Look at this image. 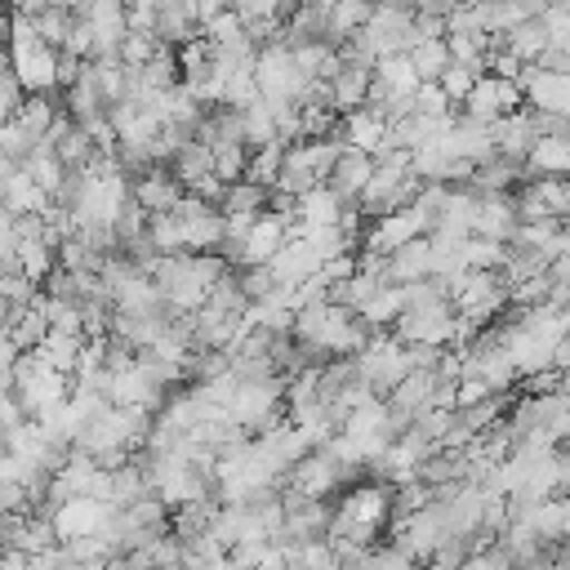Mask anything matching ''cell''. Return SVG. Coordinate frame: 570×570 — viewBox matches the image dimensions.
<instances>
[{
    "mask_svg": "<svg viewBox=\"0 0 570 570\" xmlns=\"http://www.w3.org/2000/svg\"><path fill=\"white\" fill-rule=\"evenodd\" d=\"M223 267H227V258L218 249H174L151 263V281L178 312H196L209 298Z\"/></svg>",
    "mask_w": 570,
    "mask_h": 570,
    "instance_id": "1",
    "label": "cell"
},
{
    "mask_svg": "<svg viewBox=\"0 0 570 570\" xmlns=\"http://www.w3.org/2000/svg\"><path fill=\"white\" fill-rule=\"evenodd\" d=\"M356 365H361V374L370 379V387H374L379 396H387V392L410 374V347H405V338H396L392 330H383L379 338H370V343L356 352Z\"/></svg>",
    "mask_w": 570,
    "mask_h": 570,
    "instance_id": "2",
    "label": "cell"
},
{
    "mask_svg": "<svg viewBox=\"0 0 570 570\" xmlns=\"http://www.w3.org/2000/svg\"><path fill=\"white\" fill-rule=\"evenodd\" d=\"M517 107H525L521 80L494 76V71H481L476 85H472L468 98H463V111H468V116H481V120H499V116H508V111H517Z\"/></svg>",
    "mask_w": 570,
    "mask_h": 570,
    "instance_id": "3",
    "label": "cell"
},
{
    "mask_svg": "<svg viewBox=\"0 0 570 570\" xmlns=\"http://www.w3.org/2000/svg\"><path fill=\"white\" fill-rule=\"evenodd\" d=\"M107 517H111V503H107V499L71 494V499H62V503L53 508V530H58V539H62V543H71V539L98 534Z\"/></svg>",
    "mask_w": 570,
    "mask_h": 570,
    "instance_id": "4",
    "label": "cell"
},
{
    "mask_svg": "<svg viewBox=\"0 0 570 570\" xmlns=\"http://www.w3.org/2000/svg\"><path fill=\"white\" fill-rule=\"evenodd\" d=\"M183 196H187V187H183V178L174 174V165H151V169H142V174L134 178V200H138L147 214H165V209H174Z\"/></svg>",
    "mask_w": 570,
    "mask_h": 570,
    "instance_id": "5",
    "label": "cell"
},
{
    "mask_svg": "<svg viewBox=\"0 0 570 570\" xmlns=\"http://www.w3.org/2000/svg\"><path fill=\"white\" fill-rule=\"evenodd\" d=\"M370 85H374V62L343 58L338 71L330 76V102H334V111H356V107H365Z\"/></svg>",
    "mask_w": 570,
    "mask_h": 570,
    "instance_id": "6",
    "label": "cell"
},
{
    "mask_svg": "<svg viewBox=\"0 0 570 570\" xmlns=\"http://www.w3.org/2000/svg\"><path fill=\"white\" fill-rule=\"evenodd\" d=\"M410 236H423V223H419L414 205H405V209H392V214L374 218V223H370V232L361 236V245H365V249H374V254H392V249H401Z\"/></svg>",
    "mask_w": 570,
    "mask_h": 570,
    "instance_id": "7",
    "label": "cell"
},
{
    "mask_svg": "<svg viewBox=\"0 0 570 570\" xmlns=\"http://www.w3.org/2000/svg\"><path fill=\"white\" fill-rule=\"evenodd\" d=\"M151 36L160 45H187L200 36V18L187 0H156V13H151Z\"/></svg>",
    "mask_w": 570,
    "mask_h": 570,
    "instance_id": "8",
    "label": "cell"
},
{
    "mask_svg": "<svg viewBox=\"0 0 570 570\" xmlns=\"http://www.w3.org/2000/svg\"><path fill=\"white\" fill-rule=\"evenodd\" d=\"M370 178H374V156L347 142V147L338 151V160H334V169H330L325 183H330L343 200H361V191L370 187Z\"/></svg>",
    "mask_w": 570,
    "mask_h": 570,
    "instance_id": "9",
    "label": "cell"
},
{
    "mask_svg": "<svg viewBox=\"0 0 570 570\" xmlns=\"http://www.w3.org/2000/svg\"><path fill=\"white\" fill-rule=\"evenodd\" d=\"M343 138L370 156H379L387 147V116L379 107H356V111H343Z\"/></svg>",
    "mask_w": 570,
    "mask_h": 570,
    "instance_id": "10",
    "label": "cell"
},
{
    "mask_svg": "<svg viewBox=\"0 0 570 570\" xmlns=\"http://www.w3.org/2000/svg\"><path fill=\"white\" fill-rule=\"evenodd\" d=\"M343 196L330 187V183H316V187H307L298 200H294V214H298V232L303 227H325V223H338V214H343Z\"/></svg>",
    "mask_w": 570,
    "mask_h": 570,
    "instance_id": "11",
    "label": "cell"
},
{
    "mask_svg": "<svg viewBox=\"0 0 570 570\" xmlns=\"http://www.w3.org/2000/svg\"><path fill=\"white\" fill-rule=\"evenodd\" d=\"M525 174H561V178H570V134H539L530 156H525Z\"/></svg>",
    "mask_w": 570,
    "mask_h": 570,
    "instance_id": "12",
    "label": "cell"
},
{
    "mask_svg": "<svg viewBox=\"0 0 570 570\" xmlns=\"http://www.w3.org/2000/svg\"><path fill=\"white\" fill-rule=\"evenodd\" d=\"M49 200H53V196H49V191H45V187H40V183H36V178L22 169V165L13 169V178H9V183H4V191H0V205H9L13 214L49 209Z\"/></svg>",
    "mask_w": 570,
    "mask_h": 570,
    "instance_id": "13",
    "label": "cell"
},
{
    "mask_svg": "<svg viewBox=\"0 0 570 570\" xmlns=\"http://www.w3.org/2000/svg\"><path fill=\"white\" fill-rule=\"evenodd\" d=\"M508 45H512V53H517L521 62H539V53L552 45V31H548V22H543L539 13H530V18H521L517 27H508Z\"/></svg>",
    "mask_w": 570,
    "mask_h": 570,
    "instance_id": "14",
    "label": "cell"
},
{
    "mask_svg": "<svg viewBox=\"0 0 570 570\" xmlns=\"http://www.w3.org/2000/svg\"><path fill=\"white\" fill-rule=\"evenodd\" d=\"M85 338L89 334H67V330H49L45 343H40V356L58 370V374H71L76 379V365H80V352H85Z\"/></svg>",
    "mask_w": 570,
    "mask_h": 570,
    "instance_id": "15",
    "label": "cell"
},
{
    "mask_svg": "<svg viewBox=\"0 0 570 570\" xmlns=\"http://www.w3.org/2000/svg\"><path fill=\"white\" fill-rule=\"evenodd\" d=\"M18 267L31 281L45 285V276L58 267V240L53 236H27V240H18Z\"/></svg>",
    "mask_w": 570,
    "mask_h": 570,
    "instance_id": "16",
    "label": "cell"
},
{
    "mask_svg": "<svg viewBox=\"0 0 570 570\" xmlns=\"http://www.w3.org/2000/svg\"><path fill=\"white\" fill-rule=\"evenodd\" d=\"M405 53H410L419 80H441V71L450 67V45H445V36H419Z\"/></svg>",
    "mask_w": 570,
    "mask_h": 570,
    "instance_id": "17",
    "label": "cell"
},
{
    "mask_svg": "<svg viewBox=\"0 0 570 570\" xmlns=\"http://www.w3.org/2000/svg\"><path fill=\"white\" fill-rule=\"evenodd\" d=\"M58 111H62V102H53V94H27V98H22V107L13 111V120H18L31 138H45Z\"/></svg>",
    "mask_w": 570,
    "mask_h": 570,
    "instance_id": "18",
    "label": "cell"
},
{
    "mask_svg": "<svg viewBox=\"0 0 570 570\" xmlns=\"http://www.w3.org/2000/svg\"><path fill=\"white\" fill-rule=\"evenodd\" d=\"M401 307H405V289L392 281V285H379V289H374L356 312H361L365 321H374V325H383V330H387V325L401 316Z\"/></svg>",
    "mask_w": 570,
    "mask_h": 570,
    "instance_id": "19",
    "label": "cell"
},
{
    "mask_svg": "<svg viewBox=\"0 0 570 570\" xmlns=\"http://www.w3.org/2000/svg\"><path fill=\"white\" fill-rule=\"evenodd\" d=\"M31 18H36V31H40V36H45L53 49H62L80 13H76L71 4H45V9H40V13H31Z\"/></svg>",
    "mask_w": 570,
    "mask_h": 570,
    "instance_id": "20",
    "label": "cell"
},
{
    "mask_svg": "<svg viewBox=\"0 0 570 570\" xmlns=\"http://www.w3.org/2000/svg\"><path fill=\"white\" fill-rule=\"evenodd\" d=\"M147 236L156 240L160 254L187 249V232H183V218H178L174 209H165V214H147Z\"/></svg>",
    "mask_w": 570,
    "mask_h": 570,
    "instance_id": "21",
    "label": "cell"
},
{
    "mask_svg": "<svg viewBox=\"0 0 570 570\" xmlns=\"http://www.w3.org/2000/svg\"><path fill=\"white\" fill-rule=\"evenodd\" d=\"M36 142H40V138H31L18 120H4V125H0V151H4L13 165H22V160L36 151Z\"/></svg>",
    "mask_w": 570,
    "mask_h": 570,
    "instance_id": "22",
    "label": "cell"
},
{
    "mask_svg": "<svg viewBox=\"0 0 570 570\" xmlns=\"http://www.w3.org/2000/svg\"><path fill=\"white\" fill-rule=\"evenodd\" d=\"M410 98H414V111H423V116H445L454 107L450 94L441 89V80H419V89Z\"/></svg>",
    "mask_w": 570,
    "mask_h": 570,
    "instance_id": "23",
    "label": "cell"
},
{
    "mask_svg": "<svg viewBox=\"0 0 570 570\" xmlns=\"http://www.w3.org/2000/svg\"><path fill=\"white\" fill-rule=\"evenodd\" d=\"M156 49H160V40H156L151 31H125V40H120V62L142 67V62H147Z\"/></svg>",
    "mask_w": 570,
    "mask_h": 570,
    "instance_id": "24",
    "label": "cell"
},
{
    "mask_svg": "<svg viewBox=\"0 0 570 570\" xmlns=\"http://www.w3.org/2000/svg\"><path fill=\"white\" fill-rule=\"evenodd\" d=\"M476 76H481V71H472V67H463L459 58H450V67L441 71V89L450 94V102H463V98H468V89L476 85Z\"/></svg>",
    "mask_w": 570,
    "mask_h": 570,
    "instance_id": "25",
    "label": "cell"
},
{
    "mask_svg": "<svg viewBox=\"0 0 570 570\" xmlns=\"http://www.w3.org/2000/svg\"><path fill=\"white\" fill-rule=\"evenodd\" d=\"M31 414H27V405L18 401V392L9 387V392H0V428H4V436L13 432V428H22Z\"/></svg>",
    "mask_w": 570,
    "mask_h": 570,
    "instance_id": "26",
    "label": "cell"
},
{
    "mask_svg": "<svg viewBox=\"0 0 570 570\" xmlns=\"http://www.w3.org/2000/svg\"><path fill=\"white\" fill-rule=\"evenodd\" d=\"M0 454H4V428H0Z\"/></svg>",
    "mask_w": 570,
    "mask_h": 570,
    "instance_id": "27",
    "label": "cell"
}]
</instances>
